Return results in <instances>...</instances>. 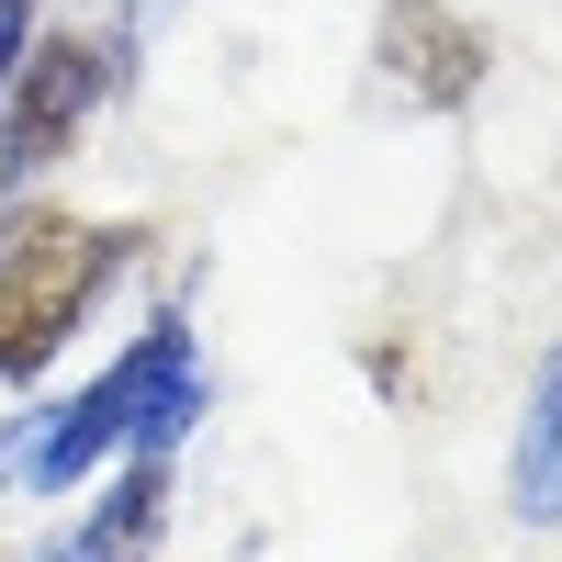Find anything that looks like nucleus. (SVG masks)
<instances>
[{
  "instance_id": "nucleus-1",
  "label": "nucleus",
  "mask_w": 562,
  "mask_h": 562,
  "mask_svg": "<svg viewBox=\"0 0 562 562\" xmlns=\"http://www.w3.org/2000/svg\"><path fill=\"white\" fill-rule=\"evenodd\" d=\"M203 349H192V326L180 315H158L147 338H135L90 394H68L45 428L23 439V484L34 495H68V484H90L102 461H169L180 439L203 428Z\"/></svg>"
},
{
  "instance_id": "nucleus-2",
  "label": "nucleus",
  "mask_w": 562,
  "mask_h": 562,
  "mask_svg": "<svg viewBox=\"0 0 562 562\" xmlns=\"http://www.w3.org/2000/svg\"><path fill=\"white\" fill-rule=\"evenodd\" d=\"M135 237L147 225H90L57 203L12 214V237H0V383H45V360L79 338L90 293L135 259Z\"/></svg>"
},
{
  "instance_id": "nucleus-3",
  "label": "nucleus",
  "mask_w": 562,
  "mask_h": 562,
  "mask_svg": "<svg viewBox=\"0 0 562 562\" xmlns=\"http://www.w3.org/2000/svg\"><path fill=\"white\" fill-rule=\"evenodd\" d=\"M113 79H124L113 34H34L12 90H0V192H23L34 169L79 158V135H90V113H102Z\"/></svg>"
},
{
  "instance_id": "nucleus-4",
  "label": "nucleus",
  "mask_w": 562,
  "mask_h": 562,
  "mask_svg": "<svg viewBox=\"0 0 562 562\" xmlns=\"http://www.w3.org/2000/svg\"><path fill=\"white\" fill-rule=\"evenodd\" d=\"M371 68L394 79V102L461 113L495 79V34L461 12V0H383V12H371Z\"/></svg>"
},
{
  "instance_id": "nucleus-5",
  "label": "nucleus",
  "mask_w": 562,
  "mask_h": 562,
  "mask_svg": "<svg viewBox=\"0 0 562 562\" xmlns=\"http://www.w3.org/2000/svg\"><path fill=\"white\" fill-rule=\"evenodd\" d=\"M158 529H169V461H124V473L90 495V518H68L34 562H147Z\"/></svg>"
},
{
  "instance_id": "nucleus-6",
  "label": "nucleus",
  "mask_w": 562,
  "mask_h": 562,
  "mask_svg": "<svg viewBox=\"0 0 562 562\" xmlns=\"http://www.w3.org/2000/svg\"><path fill=\"white\" fill-rule=\"evenodd\" d=\"M551 428H562V405H551V371L529 383V416H518V518L551 529Z\"/></svg>"
},
{
  "instance_id": "nucleus-7",
  "label": "nucleus",
  "mask_w": 562,
  "mask_h": 562,
  "mask_svg": "<svg viewBox=\"0 0 562 562\" xmlns=\"http://www.w3.org/2000/svg\"><path fill=\"white\" fill-rule=\"evenodd\" d=\"M23 45H34V0H0V90H12V68H23Z\"/></svg>"
},
{
  "instance_id": "nucleus-8",
  "label": "nucleus",
  "mask_w": 562,
  "mask_h": 562,
  "mask_svg": "<svg viewBox=\"0 0 562 562\" xmlns=\"http://www.w3.org/2000/svg\"><path fill=\"white\" fill-rule=\"evenodd\" d=\"M0 237H12V214H0Z\"/></svg>"
}]
</instances>
